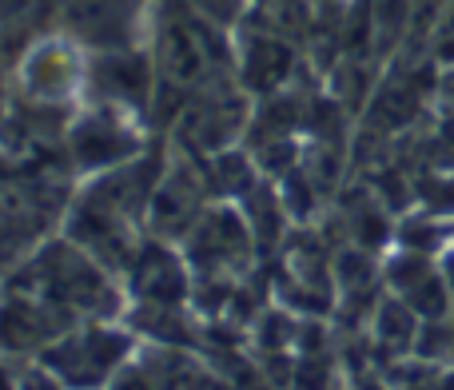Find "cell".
<instances>
[{"label":"cell","mask_w":454,"mask_h":390,"mask_svg":"<svg viewBox=\"0 0 454 390\" xmlns=\"http://www.w3.org/2000/svg\"><path fill=\"white\" fill-rule=\"evenodd\" d=\"M8 291L36 295L52 307H64L76 319H120L124 315V287L96 255L64 231H52L12 275L4 279Z\"/></svg>","instance_id":"cell-1"},{"label":"cell","mask_w":454,"mask_h":390,"mask_svg":"<svg viewBox=\"0 0 454 390\" xmlns=\"http://www.w3.org/2000/svg\"><path fill=\"white\" fill-rule=\"evenodd\" d=\"M251 112H255V96L235 80V72H223V76L200 84L196 92H188L176 124L168 128V140L192 156L207 160L215 152L239 148L247 136Z\"/></svg>","instance_id":"cell-2"},{"label":"cell","mask_w":454,"mask_h":390,"mask_svg":"<svg viewBox=\"0 0 454 390\" xmlns=\"http://www.w3.org/2000/svg\"><path fill=\"white\" fill-rule=\"evenodd\" d=\"M136 343H140V335H136L128 323L84 319L72 331H64V335L40 355V363L68 390H104L112 383V375L136 355Z\"/></svg>","instance_id":"cell-3"},{"label":"cell","mask_w":454,"mask_h":390,"mask_svg":"<svg viewBox=\"0 0 454 390\" xmlns=\"http://www.w3.org/2000/svg\"><path fill=\"white\" fill-rule=\"evenodd\" d=\"M156 136L160 132H152L148 120L132 116V112L112 108V104L100 100H84L72 112L64 152H68L80 180H88V176L112 172V168L136 160L140 152H148Z\"/></svg>","instance_id":"cell-4"},{"label":"cell","mask_w":454,"mask_h":390,"mask_svg":"<svg viewBox=\"0 0 454 390\" xmlns=\"http://www.w3.org/2000/svg\"><path fill=\"white\" fill-rule=\"evenodd\" d=\"M180 251L192 267V279H247L263 259L239 203L231 199H215L180 239Z\"/></svg>","instance_id":"cell-5"},{"label":"cell","mask_w":454,"mask_h":390,"mask_svg":"<svg viewBox=\"0 0 454 390\" xmlns=\"http://www.w3.org/2000/svg\"><path fill=\"white\" fill-rule=\"evenodd\" d=\"M235 60L231 72L255 100L271 92H283L303 72V40H295L287 28L271 20L263 8H251V16L231 32Z\"/></svg>","instance_id":"cell-6"},{"label":"cell","mask_w":454,"mask_h":390,"mask_svg":"<svg viewBox=\"0 0 454 390\" xmlns=\"http://www.w3.org/2000/svg\"><path fill=\"white\" fill-rule=\"evenodd\" d=\"M8 76H12L16 92L28 100L80 108L88 88V48L76 44L68 32L48 28L24 48V56Z\"/></svg>","instance_id":"cell-7"},{"label":"cell","mask_w":454,"mask_h":390,"mask_svg":"<svg viewBox=\"0 0 454 390\" xmlns=\"http://www.w3.org/2000/svg\"><path fill=\"white\" fill-rule=\"evenodd\" d=\"M212 203H215V191H212V180H207L204 160L172 144L168 168H164V176H160L156 195H152V203H148V235L180 243Z\"/></svg>","instance_id":"cell-8"},{"label":"cell","mask_w":454,"mask_h":390,"mask_svg":"<svg viewBox=\"0 0 454 390\" xmlns=\"http://www.w3.org/2000/svg\"><path fill=\"white\" fill-rule=\"evenodd\" d=\"M156 88H160V76H156V60H152L148 44L112 48V52H88L84 100L112 104V108H124L152 124Z\"/></svg>","instance_id":"cell-9"},{"label":"cell","mask_w":454,"mask_h":390,"mask_svg":"<svg viewBox=\"0 0 454 390\" xmlns=\"http://www.w3.org/2000/svg\"><path fill=\"white\" fill-rule=\"evenodd\" d=\"M152 0H64L56 28L88 52H112L148 40Z\"/></svg>","instance_id":"cell-10"},{"label":"cell","mask_w":454,"mask_h":390,"mask_svg":"<svg viewBox=\"0 0 454 390\" xmlns=\"http://www.w3.org/2000/svg\"><path fill=\"white\" fill-rule=\"evenodd\" d=\"M76 323H84V319L68 315L64 307H52L36 295L4 287V295H0V359H8V363L40 359Z\"/></svg>","instance_id":"cell-11"},{"label":"cell","mask_w":454,"mask_h":390,"mask_svg":"<svg viewBox=\"0 0 454 390\" xmlns=\"http://www.w3.org/2000/svg\"><path fill=\"white\" fill-rule=\"evenodd\" d=\"M124 279L132 303H192V283H196L180 243H168L160 235H144Z\"/></svg>","instance_id":"cell-12"},{"label":"cell","mask_w":454,"mask_h":390,"mask_svg":"<svg viewBox=\"0 0 454 390\" xmlns=\"http://www.w3.org/2000/svg\"><path fill=\"white\" fill-rule=\"evenodd\" d=\"M383 283L391 295H399L419 319H447L454 311V295L442 279L439 255L395 247V255L383 263Z\"/></svg>","instance_id":"cell-13"},{"label":"cell","mask_w":454,"mask_h":390,"mask_svg":"<svg viewBox=\"0 0 454 390\" xmlns=\"http://www.w3.org/2000/svg\"><path fill=\"white\" fill-rule=\"evenodd\" d=\"M52 231L56 227L44 215H36L16 195H8L0 188V279H8Z\"/></svg>","instance_id":"cell-14"},{"label":"cell","mask_w":454,"mask_h":390,"mask_svg":"<svg viewBox=\"0 0 454 390\" xmlns=\"http://www.w3.org/2000/svg\"><path fill=\"white\" fill-rule=\"evenodd\" d=\"M419 331H423V319H419L399 295L387 291L367 323V343H371V351L383 355V363L411 359L415 343H419Z\"/></svg>","instance_id":"cell-15"},{"label":"cell","mask_w":454,"mask_h":390,"mask_svg":"<svg viewBox=\"0 0 454 390\" xmlns=\"http://www.w3.org/2000/svg\"><path fill=\"white\" fill-rule=\"evenodd\" d=\"M415 207L454 223V172H419L415 176Z\"/></svg>","instance_id":"cell-16"},{"label":"cell","mask_w":454,"mask_h":390,"mask_svg":"<svg viewBox=\"0 0 454 390\" xmlns=\"http://www.w3.org/2000/svg\"><path fill=\"white\" fill-rule=\"evenodd\" d=\"M184 4L196 16H204L207 24H215V28L235 32L251 16V8H255L259 0H184Z\"/></svg>","instance_id":"cell-17"},{"label":"cell","mask_w":454,"mask_h":390,"mask_svg":"<svg viewBox=\"0 0 454 390\" xmlns=\"http://www.w3.org/2000/svg\"><path fill=\"white\" fill-rule=\"evenodd\" d=\"M104 390H160V383H156V375H152V367L144 359H128L124 367L112 375V383L104 386Z\"/></svg>","instance_id":"cell-18"},{"label":"cell","mask_w":454,"mask_h":390,"mask_svg":"<svg viewBox=\"0 0 454 390\" xmlns=\"http://www.w3.org/2000/svg\"><path fill=\"white\" fill-rule=\"evenodd\" d=\"M12 370H16V390H68L40 359H24Z\"/></svg>","instance_id":"cell-19"},{"label":"cell","mask_w":454,"mask_h":390,"mask_svg":"<svg viewBox=\"0 0 454 390\" xmlns=\"http://www.w3.org/2000/svg\"><path fill=\"white\" fill-rule=\"evenodd\" d=\"M0 24H36L40 32H48L40 24V0H0Z\"/></svg>","instance_id":"cell-20"},{"label":"cell","mask_w":454,"mask_h":390,"mask_svg":"<svg viewBox=\"0 0 454 390\" xmlns=\"http://www.w3.org/2000/svg\"><path fill=\"white\" fill-rule=\"evenodd\" d=\"M439 108H450L454 112V64H442L439 68Z\"/></svg>","instance_id":"cell-21"},{"label":"cell","mask_w":454,"mask_h":390,"mask_svg":"<svg viewBox=\"0 0 454 390\" xmlns=\"http://www.w3.org/2000/svg\"><path fill=\"white\" fill-rule=\"evenodd\" d=\"M439 267H442V279H447V287H450V295H454V243L439 255Z\"/></svg>","instance_id":"cell-22"},{"label":"cell","mask_w":454,"mask_h":390,"mask_svg":"<svg viewBox=\"0 0 454 390\" xmlns=\"http://www.w3.org/2000/svg\"><path fill=\"white\" fill-rule=\"evenodd\" d=\"M447 367H454V311L447 315Z\"/></svg>","instance_id":"cell-23"},{"label":"cell","mask_w":454,"mask_h":390,"mask_svg":"<svg viewBox=\"0 0 454 390\" xmlns=\"http://www.w3.org/2000/svg\"><path fill=\"white\" fill-rule=\"evenodd\" d=\"M0 295H4V279H0Z\"/></svg>","instance_id":"cell-24"},{"label":"cell","mask_w":454,"mask_h":390,"mask_svg":"<svg viewBox=\"0 0 454 390\" xmlns=\"http://www.w3.org/2000/svg\"><path fill=\"white\" fill-rule=\"evenodd\" d=\"M450 231H454V223H450Z\"/></svg>","instance_id":"cell-25"}]
</instances>
